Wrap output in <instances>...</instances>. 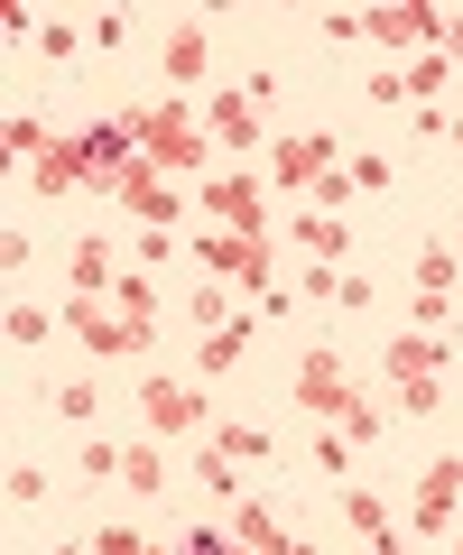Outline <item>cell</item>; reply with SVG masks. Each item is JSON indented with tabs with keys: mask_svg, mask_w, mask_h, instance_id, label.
<instances>
[{
	"mask_svg": "<svg viewBox=\"0 0 463 555\" xmlns=\"http://www.w3.org/2000/svg\"><path fill=\"white\" fill-rule=\"evenodd\" d=\"M287 389H297V408H306V416L343 426L352 444H371V436L389 426V408H371V398L352 389V371H343V352H334V343H306V352H297V379H287Z\"/></svg>",
	"mask_w": 463,
	"mask_h": 555,
	"instance_id": "obj_1",
	"label": "cell"
},
{
	"mask_svg": "<svg viewBox=\"0 0 463 555\" xmlns=\"http://www.w3.org/2000/svg\"><path fill=\"white\" fill-rule=\"evenodd\" d=\"M130 139H140V158L158 167V177H204V158H214V130H204V112H185V102H130Z\"/></svg>",
	"mask_w": 463,
	"mask_h": 555,
	"instance_id": "obj_2",
	"label": "cell"
},
{
	"mask_svg": "<svg viewBox=\"0 0 463 555\" xmlns=\"http://www.w3.org/2000/svg\"><path fill=\"white\" fill-rule=\"evenodd\" d=\"M140 416L158 444H204L214 436V398H204V379H177V371H149L140 379Z\"/></svg>",
	"mask_w": 463,
	"mask_h": 555,
	"instance_id": "obj_3",
	"label": "cell"
},
{
	"mask_svg": "<svg viewBox=\"0 0 463 555\" xmlns=\"http://www.w3.org/2000/svg\"><path fill=\"white\" fill-rule=\"evenodd\" d=\"M65 334H75L93 361H140L149 343H158V324H149V315H121L112 297H65Z\"/></svg>",
	"mask_w": 463,
	"mask_h": 555,
	"instance_id": "obj_4",
	"label": "cell"
},
{
	"mask_svg": "<svg viewBox=\"0 0 463 555\" xmlns=\"http://www.w3.org/2000/svg\"><path fill=\"white\" fill-rule=\"evenodd\" d=\"M185 259H204V269L222 278V287H250V297H279V241H242V232H195L185 241Z\"/></svg>",
	"mask_w": 463,
	"mask_h": 555,
	"instance_id": "obj_5",
	"label": "cell"
},
{
	"mask_svg": "<svg viewBox=\"0 0 463 555\" xmlns=\"http://www.w3.org/2000/svg\"><path fill=\"white\" fill-rule=\"evenodd\" d=\"M112 214H130L140 232H185V195H177V177H158L149 158H130L121 177H112Z\"/></svg>",
	"mask_w": 463,
	"mask_h": 555,
	"instance_id": "obj_6",
	"label": "cell"
},
{
	"mask_svg": "<svg viewBox=\"0 0 463 555\" xmlns=\"http://www.w3.org/2000/svg\"><path fill=\"white\" fill-rule=\"evenodd\" d=\"M195 204H204V232H242V241H269V195H260V167H242V177H214Z\"/></svg>",
	"mask_w": 463,
	"mask_h": 555,
	"instance_id": "obj_7",
	"label": "cell"
},
{
	"mask_svg": "<svg viewBox=\"0 0 463 555\" xmlns=\"http://www.w3.org/2000/svg\"><path fill=\"white\" fill-rule=\"evenodd\" d=\"M463 509V454H436L417 481H408V537H445Z\"/></svg>",
	"mask_w": 463,
	"mask_h": 555,
	"instance_id": "obj_8",
	"label": "cell"
},
{
	"mask_svg": "<svg viewBox=\"0 0 463 555\" xmlns=\"http://www.w3.org/2000/svg\"><path fill=\"white\" fill-rule=\"evenodd\" d=\"M334 130H287L279 149H269V185H279V195H316L324 177H334Z\"/></svg>",
	"mask_w": 463,
	"mask_h": 555,
	"instance_id": "obj_9",
	"label": "cell"
},
{
	"mask_svg": "<svg viewBox=\"0 0 463 555\" xmlns=\"http://www.w3.org/2000/svg\"><path fill=\"white\" fill-rule=\"evenodd\" d=\"M38 195H112V177L93 167V149H83V139H56V149L38 158Z\"/></svg>",
	"mask_w": 463,
	"mask_h": 555,
	"instance_id": "obj_10",
	"label": "cell"
},
{
	"mask_svg": "<svg viewBox=\"0 0 463 555\" xmlns=\"http://www.w3.org/2000/svg\"><path fill=\"white\" fill-rule=\"evenodd\" d=\"M362 20H371V38L399 47V56H426V47L445 38V10H426V0H408V10H362Z\"/></svg>",
	"mask_w": 463,
	"mask_h": 555,
	"instance_id": "obj_11",
	"label": "cell"
},
{
	"mask_svg": "<svg viewBox=\"0 0 463 555\" xmlns=\"http://www.w3.org/2000/svg\"><path fill=\"white\" fill-rule=\"evenodd\" d=\"M158 65H167V83H177V93H195L204 75H214V38H204V20H177L158 38Z\"/></svg>",
	"mask_w": 463,
	"mask_h": 555,
	"instance_id": "obj_12",
	"label": "cell"
},
{
	"mask_svg": "<svg viewBox=\"0 0 463 555\" xmlns=\"http://www.w3.org/2000/svg\"><path fill=\"white\" fill-rule=\"evenodd\" d=\"M204 130H214L232 158H250V149H260V102H250V83H232V93L204 102Z\"/></svg>",
	"mask_w": 463,
	"mask_h": 555,
	"instance_id": "obj_13",
	"label": "cell"
},
{
	"mask_svg": "<svg viewBox=\"0 0 463 555\" xmlns=\"http://www.w3.org/2000/svg\"><path fill=\"white\" fill-rule=\"evenodd\" d=\"M381 371H389V389H408V379H436L445 371V334H389V352H381Z\"/></svg>",
	"mask_w": 463,
	"mask_h": 555,
	"instance_id": "obj_14",
	"label": "cell"
},
{
	"mask_svg": "<svg viewBox=\"0 0 463 555\" xmlns=\"http://www.w3.org/2000/svg\"><path fill=\"white\" fill-rule=\"evenodd\" d=\"M65 278H75V297H112V287H121V259H112V241L83 232L75 250H65Z\"/></svg>",
	"mask_w": 463,
	"mask_h": 555,
	"instance_id": "obj_15",
	"label": "cell"
},
{
	"mask_svg": "<svg viewBox=\"0 0 463 555\" xmlns=\"http://www.w3.org/2000/svg\"><path fill=\"white\" fill-rule=\"evenodd\" d=\"M250 343H260V324H250V315H242V324H222V334H204V343H195V371H204V379L242 371V361H250Z\"/></svg>",
	"mask_w": 463,
	"mask_h": 555,
	"instance_id": "obj_16",
	"label": "cell"
},
{
	"mask_svg": "<svg viewBox=\"0 0 463 555\" xmlns=\"http://www.w3.org/2000/svg\"><path fill=\"white\" fill-rule=\"evenodd\" d=\"M232 537H242L250 555H287V546H297V537L279 528V509H269V500H232Z\"/></svg>",
	"mask_w": 463,
	"mask_h": 555,
	"instance_id": "obj_17",
	"label": "cell"
},
{
	"mask_svg": "<svg viewBox=\"0 0 463 555\" xmlns=\"http://www.w3.org/2000/svg\"><path fill=\"white\" fill-rule=\"evenodd\" d=\"M297 250L334 269V259L352 250V222H343V214H324V204H306V214H297Z\"/></svg>",
	"mask_w": 463,
	"mask_h": 555,
	"instance_id": "obj_18",
	"label": "cell"
},
{
	"mask_svg": "<svg viewBox=\"0 0 463 555\" xmlns=\"http://www.w3.org/2000/svg\"><path fill=\"white\" fill-rule=\"evenodd\" d=\"M121 481H130L140 500H167V481H177V473H167V444H158V436H140V444L121 454Z\"/></svg>",
	"mask_w": 463,
	"mask_h": 555,
	"instance_id": "obj_19",
	"label": "cell"
},
{
	"mask_svg": "<svg viewBox=\"0 0 463 555\" xmlns=\"http://www.w3.org/2000/svg\"><path fill=\"white\" fill-rule=\"evenodd\" d=\"M408 278H417V297H454V278H463L454 241H426V250H417V269H408Z\"/></svg>",
	"mask_w": 463,
	"mask_h": 555,
	"instance_id": "obj_20",
	"label": "cell"
},
{
	"mask_svg": "<svg viewBox=\"0 0 463 555\" xmlns=\"http://www.w3.org/2000/svg\"><path fill=\"white\" fill-rule=\"evenodd\" d=\"M204 444H222L232 463H279V436H269V426H214Z\"/></svg>",
	"mask_w": 463,
	"mask_h": 555,
	"instance_id": "obj_21",
	"label": "cell"
},
{
	"mask_svg": "<svg viewBox=\"0 0 463 555\" xmlns=\"http://www.w3.org/2000/svg\"><path fill=\"white\" fill-rule=\"evenodd\" d=\"M0 139H10V158H20V167H38L47 149H56V130H47L38 112H10V130H0Z\"/></svg>",
	"mask_w": 463,
	"mask_h": 555,
	"instance_id": "obj_22",
	"label": "cell"
},
{
	"mask_svg": "<svg viewBox=\"0 0 463 555\" xmlns=\"http://www.w3.org/2000/svg\"><path fill=\"white\" fill-rule=\"evenodd\" d=\"M399 75H408V102H426V112H436V93H445V75H454V56H436V47H426V56H408Z\"/></svg>",
	"mask_w": 463,
	"mask_h": 555,
	"instance_id": "obj_23",
	"label": "cell"
},
{
	"mask_svg": "<svg viewBox=\"0 0 463 555\" xmlns=\"http://www.w3.org/2000/svg\"><path fill=\"white\" fill-rule=\"evenodd\" d=\"M343 518H352L362 537H389V528H399V509H389L381 491H343Z\"/></svg>",
	"mask_w": 463,
	"mask_h": 555,
	"instance_id": "obj_24",
	"label": "cell"
},
{
	"mask_svg": "<svg viewBox=\"0 0 463 555\" xmlns=\"http://www.w3.org/2000/svg\"><path fill=\"white\" fill-rule=\"evenodd\" d=\"M121 454H130V444H112V436H83L75 473H83V481H121Z\"/></svg>",
	"mask_w": 463,
	"mask_h": 555,
	"instance_id": "obj_25",
	"label": "cell"
},
{
	"mask_svg": "<svg viewBox=\"0 0 463 555\" xmlns=\"http://www.w3.org/2000/svg\"><path fill=\"white\" fill-rule=\"evenodd\" d=\"M47 408L83 426V416H102V389H93V379H56V389H47Z\"/></svg>",
	"mask_w": 463,
	"mask_h": 555,
	"instance_id": "obj_26",
	"label": "cell"
},
{
	"mask_svg": "<svg viewBox=\"0 0 463 555\" xmlns=\"http://www.w3.org/2000/svg\"><path fill=\"white\" fill-rule=\"evenodd\" d=\"M93 555H177V546H158V537H140V528H112V518H102V528H93Z\"/></svg>",
	"mask_w": 463,
	"mask_h": 555,
	"instance_id": "obj_27",
	"label": "cell"
},
{
	"mask_svg": "<svg viewBox=\"0 0 463 555\" xmlns=\"http://www.w3.org/2000/svg\"><path fill=\"white\" fill-rule=\"evenodd\" d=\"M352 185H362V195H389V185H399V167H389L381 149H362V158H352Z\"/></svg>",
	"mask_w": 463,
	"mask_h": 555,
	"instance_id": "obj_28",
	"label": "cell"
},
{
	"mask_svg": "<svg viewBox=\"0 0 463 555\" xmlns=\"http://www.w3.org/2000/svg\"><path fill=\"white\" fill-rule=\"evenodd\" d=\"M112 306H121V315H149V306H158V287H149V269H121V287H112Z\"/></svg>",
	"mask_w": 463,
	"mask_h": 555,
	"instance_id": "obj_29",
	"label": "cell"
},
{
	"mask_svg": "<svg viewBox=\"0 0 463 555\" xmlns=\"http://www.w3.org/2000/svg\"><path fill=\"white\" fill-rule=\"evenodd\" d=\"M408 324L417 334H454V297H408Z\"/></svg>",
	"mask_w": 463,
	"mask_h": 555,
	"instance_id": "obj_30",
	"label": "cell"
},
{
	"mask_svg": "<svg viewBox=\"0 0 463 555\" xmlns=\"http://www.w3.org/2000/svg\"><path fill=\"white\" fill-rule=\"evenodd\" d=\"M10 500H20V509H38V500H56V481H47V463H20V473H10Z\"/></svg>",
	"mask_w": 463,
	"mask_h": 555,
	"instance_id": "obj_31",
	"label": "cell"
},
{
	"mask_svg": "<svg viewBox=\"0 0 463 555\" xmlns=\"http://www.w3.org/2000/svg\"><path fill=\"white\" fill-rule=\"evenodd\" d=\"M56 324H65V315H47V306H10V343H47Z\"/></svg>",
	"mask_w": 463,
	"mask_h": 555,
	"instance_id": "obj_32",
	"label": "cell"
},
{
	"mask_svg": "<svg viewBox=\"0 0 463 555\" xmlns=\"http://www.w3.org/2000/svg\"><path fill=\"white\" fill-rule=\"evenodd\" d=\"M343 463H352V436H343V426H316V473L343 481Z\"/></svg>",
	"mask_w": 463,
	"mask_h": 555,
	"instance_id": "obj_33",
	"label": "cell"
},
{
	"mask_svg": "<svg viewBox=\"0 0 463 555\" xmlns=\"http://www.w3.org/2000/svg\"><path fill=\"white\" fill-rule=\"evenodd\" d=\"M287 297H316V306H334V297H343V269H324V259H316V269H306L297 287H287Z\"/></svg>",
	"mask_w": 463,
	"mask_h": 555,
	"instance_id": "obj_34",
	"label": "cell"
},
{
	"mask_svg": "<svg viewBox=\"0 0 463 555\" xmlns=\"http://www.w3.org/2000/svg\"><path fill=\"white\" fill-rule=\"evenodd\" d=\"M362 93H371V102H381V112H408V75H399V65H381V75H371V83H362Z\"/></svg>",
	"mask_w": 463,
	"mask_h": 555,
	"instance_id": "obj_35",
	"label": "cell"
},
{
	"mask_svg": "<svg viewBox=\"0 0 463 555\" xmlns=\"http://www.w3.org/2000/svg\"><path fill=\"white\" fill-rule=\"evenodd\" d=\"M436 398H445V379H408V389H399V416H436Z\"/></svg>",
	"mask_w": 463,
	"mask_h": 555,
	"instance_id": "obj_36",
	"label": "cell"
},
{
	"mask_svg": "<svg viewBox=\"0 0 463 555\" xmlns=\"http://www.w3.org/2000/svg\"><path fill=\"white\" fill-rule=\"evenodd\" d=\"M185 306H195V324H204V334H222V324H242V315H222V287H195Z\"/></svg>",
	"mask_w": 463,
	"mask_h": 555,
	"instance_id": "obj_37",
	"label": "cell"
},
{
	"mask_svg": "<svg viewBox=\"0 0 463 555\" xmlns=\"http://www.w3.org/2000/svg\"><path fill=\"white\" fill-rule=\"evenodd\" d=\"M324 38L352 47V38H371V20H362V10H324Z\"/></svg>",
	"mask_w": 463,
	"mask_h": 555,
	"instance_id": "obj_38",
	"label": "cell"
},
{
	"mask_svg": "<svg viewBox=\"0 0 463 555\" xmlns=\"http://www.w3.org/2000/svg\"><path fill=\"white\" fill-rule=\"evenodd\" d=\"M38 56H75V20H47L38 28Z\"/></svg>",
	"mask_w": 463,
	"mask_h": 555,
	"instance_id": "obj_39",
	"label": "cell"
},
{
	"mask_svg": "<svg viewBox=\"0 0 463 555\" xmlns=\"http://www.w3.org/2000/svg\"><path fill=\"white\" fill-rule=\"evenodd\" d=\"M436 56H454V65H463V10H445V38H436Z\"/></svg>",
	"mask_w": 463,
	"mask_h": 555,
	"instance_id": "obj_40",
	"label": "cell"
},
{
	"mask_svg": "<svg viewBox=\"0 0 463 555\" xmlns=\"http://www.w3.org/2000/svg\"><path fill=\"white\" fill-rule=\"evenodd\" d=\"M56 555H93V546H75V537H65V546H56Z\"/></svg>",
	"mask_w": 463,
	"mask_h": 555,
	"instance_id": "obj_41",
	"label": "cell"
},
{
	"mask_svg": "<svg viewBox=\"0 0 463 555\" xmlns=\"http://www.w3.org/2000/svg\"><path fill=\"white\" fill-rule=\"evenodd\" d=\"M287 555H316V546H306V537H297V546H287Z\"/></svg>",
	"mask_w": 463,
	"mask_h": 555,
	"instance_id": "obj_42",
	"label": "cell"
},
{
	"mask_svg": "<svg viewBox=\"0 0 463 555\" xmlns=\"http://www.w3.org/2000/svg\"><path fill=\"white\" fill-rule=\"evenodd\" d=\"M454 259H463V222H454Z\"/></svg>",
	"mask_w": 463,
	"mask_h": 555,
	"instance_id": "obj_43",
	"label": "cell"
},
{
	"mask_svg": "<svg viewBox=\"0 0 463 555\" xmlns=\"http://www.w3.org/2000/svg\"><path fill=\"white\" fill-rule=\"evenodd\" d=\"M454 149H463V120H454Z\"/></svg>",
	"mask_w": 463,
	"mask_h": 555,
	"instance_id": "obj_44",
	"label": "cell"
},
{
	"mask_svg": "<svg viewBox=\"0 0 463 555\" xmlns=\"http://www.w3.org/2000/svg\"><path fill=\"white\" fill-rule=\"evenodd\" d=\"M454 555H463V537H454Z\"/></svg>",
	"mask_w": 463,
	"mask_h": 555,
	"instance_id": "obj_45",
	"label": "cell"
}]
</instances>
